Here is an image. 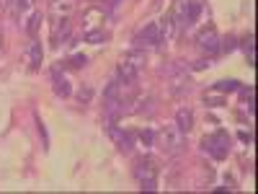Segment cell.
<instances>
[{"instance_id":"1","label":"cell","mask_w":258,"mask_h":194,"mask_svg":"<svg viewBox=\"0 0 258 194\" xmlns=\"http://www.w3.org/2000/svg\"><path fill=\"white\" fill-rule=\"evenodd\" d=\"M158 174H160V166H158V158H153V156H142L135 163V179L140 181L142 191L158 189Z\"/></svg>"},{"instance_id":"2","label":"cell","mask_w":258,"mask_h":194,"mask_svg":"<svg viewBox=\"0 0 258 194\" xmlns=\"http://www.w3.org/2000/svg\"><path fill=\"white\" fill-rule=\"evenodd\" d=\"M230 142L232 140H230V135L225 132V129H217V132H212V135H204L202 150L214 161H225L230 156Z\"/></svg>"},{"instance_id":"3","label":"cell","mask_w":258,"mask_h":194,"mask_svg":"<svg viewBox=\"0 0 258 194\" xmlns=\"http://www.w3.org/2000/svg\"><path fill=\"white\" fill-rule=\"evenodd\" d=\"M158 137H160V148L165 150L168 156H178V153H183V148H186V132H181L176 124L163 127Z\"/></svg>"},{"instance_id":"4","label":"cell","mask_w":258,"mask_h":194,"mask_svg":"<svg viewBox=\"0 0 258 194\" xmlns=\"http://www.w3.org/2000/svg\"><path fill=\"white\" fill-rule=\"evenodd\" d=\"M163 41V29H160V21H150V24L135 36V44H137V50H142V47H158Z\"/></svg>"},{"instance_id":"5","label":"cell","mask_w":258,"mask_h":194,"mask_svg":"<svg viewBox=\"0 0 258 194\" xmlns=\"http://www.w3.org/2000/svg\"><path fill=\"white\" fill-rule=\"evenodd\" d=\"M197 47L207 55H214V52H220V34L214 26H204L199 34H197Z\"/></svg>"},{"instance_id":"6","label":"cell","mask_w":258,"mask_h":194,"mask_svg":"<svg viewBox=\"0 0 258 194\" xmlns=\"http://www.w3.org/2000/svg\"><path fill=\"white\" fill-rule=\"evenodd\" d=\"M188 3L191 0H176L173 3V11H170V24H173L176 34H181L183 29H188Z\"/></svg>"},{"instance_id":"7","label":"cell","mask_w":258,"mask_h":194,"mask_svg":"<svg viewBox=\"0 0 258 194\" xmlns=\"http://www.w3.org/2000/svg\"><path fill=\"white\" fill-rule=\"evenodd\" d=\"M106 132H109L114 140H116V145H119V153H124V156H129L132 153V148H135V132L132 129H119L116 124L111 127V129H106Z\"/></svg>"},{"instance_id":"8","label":"cell","mask_w":258,"mask_h":194,"mask_svg":"<svg viewBox=\"0 0 258 194\" xmlns=\"http://www.w3.org/2000/svg\"><path fill=\"white\" fill-rule=\"evenodd\" d=\"M68 36H70V16L52 18V41H54V47H59V41H64Z\"/></svg>"},{"instance_id":"9","label":"cell","mask_w":258,"mask_h":194,"mask_svg":"<svg viewBox=\"0 0 258 194\" xmlns=\"http://www.w3.org/2000/svg\"><path fill=\"white\" fill-rule=\"evenodd\" d=\"M52 88H54V93H57L59 99H68V96L73 93V85H70L68 75H62L57 68L52 70Z\"/></svg>"},{"instance_id":"10","label":"cell","mask_w":258,"mask_h":194,"mask_svg":"<svg viewBox=\"0 0 258 194\" xmlns=\"http://www.w3.org/2000/svg\"><path fill=\"white\" fill-rule=\"evenodd\" d=\"M121 62L129 65V68H135V70H142L145 62H147V55H145L142 50H132V52H126V55L121 57Z\"/></svg>"},{"instance_id":"11","label":"cell","mask_w":258,"mask_h":194,"mask_svg":"<svg viewBox=\"0 0 258 194\" xmlns=\"http://www.w3.org/2000/svg\"><path fill=\"white\" fill-rule=\"evenodd\" d=\"M176 127L181 129V132H191V127H194V114H191V109L181 106V109L176 112Z\"/></svg>"},{"instance_id":"12","label":"cell","mask_w":258,"mask_h":194,"mask_svg":"<svg viewBox=\"0 0 258 194\" xmlns=\"http://www.w3.org/2000/svg\"><path fill=\"white\" fill-rule=\"evenodd\" d=\"M132 112H137V114H153V112H155V96L140 99V101H137V106H135Z\"/></svg>"},{"instance_id":"13","label":"cell","mask_w":258,"mask_h":194,"mask_svg":"<svg viewBox=\"0 0 258 194\" xmlns=\"http://www.w3.org/2000/svg\"><path fill=\"white\" fill-rule=\"evenodd\" d=\"M29 55H31V70H39V68H41V57H44V50H41V41H34Z\"/></svg>"},{"instance_id":"14","label":"cell","mask_w":258,"mask_h":194,"mask_svg":"<svg viewBox=\"0 0 258 194\" xmlns=\"http://www.w3.org/2000/svg\"><path fill=\"white\" fill-rule=\"evenodd\" d=\"M109 39V34H106L103 29H88L85 31V41H91V44H101V41Z\"/></svg>"},{"instance_id":"15","label":"cell","mask_w":258,"mask_h":194,"mask_svg":"<svg viewBox=\"0 0 258 194\" xmlns=\"http://www.w3.org/2000/svg\"><path fill=\"white\" fill-rule=\"evenodd\" d=\"M41 21H44V16H41V13H31L29 24H26V34H29V36H36V31H39V26H41Z\"/></svg>"},{"instance_id":"16","label":"cell","mask_w":258,"mask_h":194,"mask_svg":"<svg viewBox=\"0 0 258 194\" xmlns=\"http://www.w3.org/2000/svg\"><path fill=\"white\" fill-rule=\"evenodd\" d=\"M199 16H202V0H191L188 3V26L197 24Z\"/></svg>"},{"instance_id":"17","label":"cell","mask_w":258,"mask_h":194,"mask_svg":"<svg viewBox=\"0 0 258 194\" xmlns=\"http://www.w3.org/2000/svg\"><path fill=\"white\" fill-rule=\"evenodd\" d=\"M240 47L245 50V55H248V65L253 68V65H255V55H253V34H248V36L240 41Z\"/></svg>"},{"instance_id":"18","label":"cell","mask_w":258,"mask_h":194,"mask_svg":"<svg viewBox=\"0 0 258 194\" xmlns=\"http://www.w3.org/2000/svg\"><path fill=\"white\" fill-rule=\"evenodd\" d=\"M238 88H240L238 80H220L214 85V91H220V93H230V91H238Z\"/></svg>"},{"instance_id":"19","label":"cell","mask_w":258,"mask_h":194,"mask_svg":"<svg viewBox=\"0 0 258 194\" xmlns=\"http://www.w3.org/2000/svg\"><path fill=\"white\" fill-rule=\"evenodd\" d=\"M137 137H140V142H142L145 148H153V145H155V132H153V129H140Z\"/></svg>"},{"instance_id":"20","label":"cell","mask_w":258,"mask_h":194,"mask_svg":"<svg viewBox=\"0 0 258 194\" xmlns=\"http://www.w3.org/2000/svg\"><path fill=\"white\" fill-rule=\"evenodd\" d=\"M31 6H34V0H16V8L13 11H16V16H21L24 11H29Z\"/></svg>"},{"instance_id":"21","label":"cell","mask_w":258,"mask_h":194,"mask_svg":"<svg viewBox=\"0 0 258 194\" xmlns=\"http://www.w3.org/2000/svg\"><path fill=\"white\" fill-rule=\"evenodd\" d=\"M235 47H238V44H235V36H227L225 41L220 39V52H232Z\"/></svg>"},{"instance_id":"22","label":"cell","mask_w":258,"mask_h":194,"mask_svg":"<svg viewBox=\"0 0 258 194\" xmlns=\"http://www.w3.org/2000/svg\"><path fill=\"white\" fill-rule=\"evenodd\" d=\"M70 65H73V68H85V65H88V57H85V55H73Z\"/></svg>"},{"instance_id":"23","label":"cell","mask_w":258,"mask_h":194,"mask_svg":"<svg viewBox=\"0 0 258 194\" xmlns=\"http://www.w3.org/2000/svg\"><path fill=\"white\" fill-rule=\"evenodd\" d=\"M91 96H93V88H91V85H85V88H80V93H78L80 104H88V101H91Z\"/></svg>"},{"instance_id":"24","label":"cell","mask_w":258,"mask_h":194,"mask_svg":"<svg viewBox=\"0 0 258 194\" xmlns=\"http://www.w3.org/2000/svg\"><path fill=\"white\" fill-rule=\"evenodd\" d=\"M39 135H41V145H44V148H49V137H47V127L41 124V122H39Z\"/></svg>"},{"instance_id":"25","label":"cell","mask_w":258,"mask_h":194,"mask_svg":"<svg viewBox=\"0 0 258 194\" xmlns=\"http://www.w3.org/2000/svg\"><path fill=\"white\" fill-rule=\"evenodd\" d=\"M204 68H209V60H197L194 62V70H204Z\"/></svg>"},{"instance_id":"26","label":"cell","mask_w":258,"mask_h":194,"mask_svg":"<svg viewBox=\"0 0 258 194\" xmlns=\"http://www.w3.org/2000/svg\"><path fill=\"white\" fill-rule=\"evenodd\" d=\"M204 104H207V106H222L225 101H222V99H209V96H207V99H204Z\"/></svg>"},{"instance_id":"27","label":"cell","mask_w":258,"mask_h":194,"mask_svg":"<svg viewBox=\"0 0 258 194\" xmlns=\"http://www.w3.org/2000/svg\"><path fill=\"white\" fill-rule=\"evenodd\" d=\"M240 140H243V142H253V135H250V132H240Z\"/></svg>"},{"instance_id":"28","label":"cell","mask_w":258,"mask_h":194,"mask_svg":"<svg viewBox=\"0 0 258 194\" xmlns=\"http://www.w3.org/2000/svg\"><path fill=\"white\" fill-rule=\"evenodd\" d=\"M103 6H109V8H114V6H119V0H101Z\"/></svg>"}]
</instances>
